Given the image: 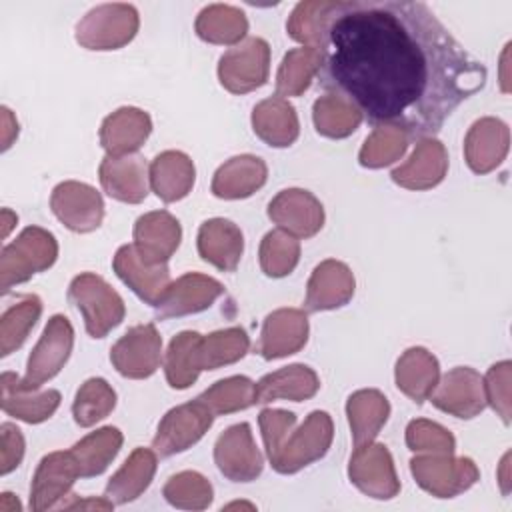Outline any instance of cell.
Masks as SVG:
<instances>
[{
	"instance_id": "obj_12",
	"label": "cell",
	"mask_w": 512,
	"mask_h": 512,
	"mask_svg": "<svg viewBox=\"0 0 512 512\" xmlns=\"http://www.w3.org/2000/svg\"><path fill=\"white\" fill-rule=\"evenodd\" d=\"M438 410L470 420L486 408L484 378L470 366L448 370L428 398Z\"/></svg>"
},
{
	"instance_id": "obj_51",
	"label": "cell",
	"mask_w": 512,
	"mask_h": 512,
	"mask_svg": "<svg viewBox=\"0 0 512 512\" xmlns=\"http://www.w3.org/2000/svg\"><path fill=\"white\" fill-rule=\"evenodd\" d=\"M0 434H2V466H0V472H2V476H6L12 470H16L20 466V462H22V456H24V436L10 422H4L0 426Z\"/></svg>"
},
{
	"instance_id": "obj_42",
	"label": "cell",
	"mask_w": 512,
	"mask_h": 512,
	"mask_svg": "<svg viewBox=\"0 0 512 512\" xmlns=\"http://www.w3.org/2000/svg\"><path fill=\"white\" fill-rule=\"evenodd\" d=\"M116 406V392L104 378H88L76 392L72 404L74 422L82 428H90L104 420Z\"/></svg>"
},
{
	"instance_id": "obj_15",
	"label": "cell",
	"mask_w": 512,
	"mask_h": 512,
	"mask_svg": "<svg viewBox=\"0 0 512 512\" xmlns=\"http://www.w3.org/2000/svg\"><path fill=\"white\" fill-rule=\"evenodd\" d=\"M268 218L294 238H310L324 226V208L312 192L286 188L270 200Z\"/></svg>"
},
{
	"instance_id": "obj_19",
	"label": "cell",
	"mask_w": 512,
	"mask_h": 512,
	"mask_svg": "<svg viewBox=\"0 0 512 512\" xmlns=\"http://www.w3.org/2000/svg\"><path fill=\"white\" fill-rule=\"evenodd\" d=\"M308 316L298 308H280L264 318L258 354L264 360H276L296 354L308 342Z\"/></svg>"
},
{
	"instance_id": "obj_25",
	"label": "cell",
	"mask_w": 512,
	"mask_h": 512,
	"mask_svg": "<svg viewBox=\"0 0 512 512\" xmlns=\"http://www.w3.org/2000/svg\"><path fill=\"white\" fill-rule=\"evenodd\" d=\"M152 120L148 112L132 106L118 108L100 126V144L108 156L134 154L150 136Z\"/></svg>"
},
{
	"instance_id": "obj_44",
	"label": "cell",
	"mask_w": 512,
	"mask_h": 512,
	"mask_svg": "<svg viewBox=\"0 0 512 512\" xmlns=\"http://www.w3.org/2000/svg\"><path fill=\"white\" fill-rule=\"evenodd\" d=\"M300 260V242L284 230L268 232L260 242V268L270 278L288 276Z\"/></svg>"
},
{
	"instance_id": "obj_49",
	"label": "cell",
	"mask_w": 512,
	"mask_h": 512,
	"mask_svg": "<svg viewBox=\"0 0 512 512\" xmlns=\"http://www.w3.org/2000/svg\"><path fill=\"white\" fill-rule=\"evenodd\" d=\"M510 374V360H502L490 366L488 374L484 376L486 404H490L498 412L504 424H510Z\"/></svg>"
},
{
	"instance_id": "obj_23",
	"label": "cell",
	"mask_w": 512,
	"mask_h": 512,
	"mask_svg": "<svg viewBox=\"0 0 512 512\" xmlns=\"http://www.w3.org/2000/svg\"><path fill=\"white\" fill-rule=\"evenodd\" d=\"M510 130L498 118L476 120L464 140V156L472 172L488 174L508 154Z\"/></svg>"
},
{
	"instance_id": "obj_14",
	"label": "cell",
	"mask_w": 512,
	"mask_h": 512,
	"mask_svg": "<svg viewBox=\"0 0 512 512\" xmlns=\"http://www.w3.org/2000/svg\"><path fill=\"white\" fill-rule=\"evenodd\" d=\"M214 462L232 482H252L260 476L264 458L254 442L250 424H234L218 436L214 444Z\"/></svg>"
},
{
	"instance_id": "obj_22",
	"label": "cell",
	"mask_w": 512,
	"mask_h": 512,
	"mask_svg": "<svg viewBox=\"0 0 512 512\" xmlns=\"http://www.w3.org/2000/svg\"><path fill=\"white\" fill-rule=\"evenodd\" d=\"M354 296V274L352 270L334 258L320 262L306 286L304 310L322 312L334 310L350 302Z\"/></svg>"
},
{
	"instance_id": "obj_6",
	"label": "cell",
	"mask_w": 512,
	"mask_h": 512,
	"mask_svg": "<svg viewBox=\"0 0 512 512\" xmlns=\"http://www.w3.org/2000/svg\"><path fill=\"white\" fill-rule=\"evenodd\" d=\"M138 12L132 4H102L76 26V42L88 50H116L138 32Z\"/></svg>"
},
{
	"instance_id": "obj_54",
	"label": "cell",
	"mask_w": 512,
	"mask_h": 512,
	"mask_svg": "<svg viewBox=\"0 0 512 512\" xmlns=\"http://www.w3.org/2000/svg\"><path fill=\"white\" fill-rule=\"evenodd\" d=\"M0 512H20V502L14 498V494L4 492L0 498Z\"/></svg>"
},
{
	"instance_id": "obj_10",
	"label": "cell",
	"mask_w": 512,
	"mask_h": 512,
	"mask_svg": "<svg viewBox=\"0 0 512 512\" xmlns=\"http://www.w3.org/2000/svg\"><path fill=\"white\" fill-rule=\"evenodd\" d=\"M348 476L360 492L376 500H390L400 492L394 460L384 444L368 442L354 446Z\"/></svg>"
},
{
	"instance_id": "obj_38",
	"label": "cell",
	"mask_w": 512,
	"mask_h": 512,
	"mask_svg": "<svg viewBox=\"0 0 512 512\" xmlns=\"http://www.w3.org/2000/svg\"><path fill=\"white\" fill-rule=\"evenodd\" d=\"M312 118L318 134L326 138H346L362 122L358 108L338 94H324L314 102Z\"/></svg>"
},
{
	"instance_id": "obj_21",
	"label": "cell",
	"mask_w": 512,
	"mask_h": 512,
	"mask_svg": "<svg viewBox=\"0 0 512 512\" xmlns=\"http://www.w3.org/2000/svg\"><path fill=\"white\" fill-rule=\"evenodd\" d=\"M224 294V286L198 272H188L174 280L164 296V300L156 306V318H180L188 314H198L212 306V302Z\"/></svg>"
},
{
	"instance_id": "obj_8",
	"label": "cell",
	"mask_w": 512,
	"mask_h": 512,
	"mask_svg": "<svg viewBox=\"0 0 512 512\" xmlns=\"http://www.w3.org/2000/svg\"><path fill=\"white\" fill-rule=\"evenodd\" d=\"M270 72V46L262 38H246L222 54L220 84L232 94H246L266 84Z\"/></svg>"
},
{
	"instance_id": "obj_4",
	"label": "cell",
	"mask_w": 512,
	"mask_h": 512,
	"mask_svg": "<svg viewBox=\"0 0 512 512\" xmlns=\"http://www.w3.org/2000/svg\"><path fill=\"white\" fill-rule=\"evenodd\" d=\"M332 436L334 426L330 414L314 410L298 430H290L278 452L270 458V464L280 474H294L320 460L328 452Z\"/></svg>"
},
{
	"instance_id": "obj_32",
	"label": "cell",
	"mask_w": 512,
	"mask_h": 512,
	"mask_svg": "<svg viewBox=\"0 0 512 512\" xmlns=\"http://www.w3.org/2000/svg\"><path fill=\"white\" fill-rule=\"evenodd\" d=\"M252 128L260 140L274 148H286L294 144L300 134L296 110L282 96L266 98L254 106Z\"/></svg>"
},
{
	"instance_id": "obj_2",
	"label": "cell",
	"mask_w": 512,
	"mask_h": 512,
	"mask_svg": "<svg viewBox=\"0 0 512 512\" xmlns=\"http://www.w3.org/2000/svg\"><path fill=\"white\" fill-rule=\"evenodd\" d=\"M58 258V242L52 232L40 226H28L20 236L2 248L0 286L10 292L12 286L30 280L34 274L48 270Z\"/></svg>"
},
{
	"instance_id": "obj_28",
	"label": "cell",
	"mask_w": 512,
	"mask_h": 512,
	"mask_svg": "<svg viewBox=\"0 0 512 512\" xmlns=\"http://www.w3.org/2000/svg\"><path fill=\"white\" fill-rule=\"evenodd\" d=\"M268 168L262 158L242 154L226 160L212 178V194L224 200H240L252 196L266 184Z\"/></svg>"
},
{
	"instance_id": "obj_53",
	"label": "cell",
	"mask_w": 512,
	"mask_h": 512,
	"mask_svg": "<svg viewBox=\"0 0 512 512\" xmlns=\"http://www.w3.org/2000/svg\"><path fill=\"white\" fill-rule=\"evenodd\" d=\"M60 508H96V510H112L114 502L104 498H88V500H76L70 504H62Z\"/></svg>"
},
{
	"instance_id": "obj_48",
	"label": "cell",
	"mask_w": 512,
	"mask_h": 512,
	"mask_svg": "<svg viewBox=\"0 0 512 512\" xmlns=\"http://www.w3.org/2000/svg\"><path fill=\"white\" fill-rule=\"evenodd\" d=\"M406 446L412 452L454 454L456 440L444 426L426 418H416L406 426Z\"/></svg>"
},
{
	"instance_id": "obj_20",
	"label": "cell",
	"mask_w": 512,
	"mask_h": 512,
	"mask_svg": "<svg viewBox=\"0 0 512 512\" xmlns=\"http://www.w3.org/2000/svg\"><path fill=\"white\" fill-rule=\"evenodd\" d=\"M80 476L78 466L70 454L66 452H50L46 454L32 478L30 486V508L34 512H42L54 508L62 498L68 496L72 484Z\"/></svg>"
},
{
	"instance_id": "obj_50",
	"label": "cell",
	"mask_w": 512,
	"mask_h": 512,
	"mask_svg": "<svg viewBox=\"0 0 512 512\" xmlns=\"http://www.w3.org/2000/svg\"><path fill=\"white\" fill-rule=\"evenodd\" d=\"M258 424H260L262 440H264L266 454L270 460L278 452V448L282 446V442L286 440L290 430L294 428L296 414L288 412V410H280V408H264L258 416Z\"/></svg>"
},
{
	"instance_id": "obj_31",
	"label": "cell",
	"mask_w": 512,
	"mask_h": 512,
	"mask_svg": "<svg viewBox=\"0 0 512 512\" xmlns=\"http://www.w3.org/2000/svg\"><path fill=\"white\" fill-rule=\"evenodd\" d=\"M396 386L416 404H422L434 392L440 380V366L432 352L422 346L408 348L396 362Z\"/></svg>"
},
{
	"instance_id": "obj_11",
	"label": "cell",
	"mask_w": 512,
	"mask_h": 512,
	"mask_svg": "<svg viewBox=\"0 0 512 512\" xmlns=\"http://www.w3.org/2000/svg\"><path fill=\"white\" fill-rule=\"evenodd\" d=\"M110 362L124 378L142 380L152 376L162 362V338L156 326L150 322L130 328L112 346Z\"/></svg>"
},
{
	"instance_id": "obj_30",
	"label": "cell",
	"mask_w": 512,
	"mask_h": 512,
	"mask_svg": "<svg viewBox=\"0 0 512 512\" xmlns=\"http://www.w3.org/2000/svg\"><path fill=\"white\" fill-rule=\"evenodd\" d=\"M194 178V162L184 152L166 150L150 162V188L166 204L188 196L194 186Z\"/></svg>"
},
{
	"instance_id": "obj_47",
	"label": "cell",
	"mask_w": 512,
	"mask_h": 512,
	"mask_svg": "<svg viewBox=\"0 0 512 512\" xmlns=\"http://www.w3.org/2000/svg\"><path fill=\"white\" fill-rule=\"evenodd\" d=\"M330 6L328 0H314V2H300L292 10L286 30L290 38L304 46L316 48L320 42V32H322V22H324V12Z\"/></svg>"
},
{
	"instance_id": "obj_33",
	"label": "cell",
	"mask_w": 512,
	"mask_h": 512,
	"mask_svg": "<svg viewBox=\"0 0 512 512\" xmlns=\"http://www.w3.org/2000/svg\"><path fill=\"white\" fill-rule=\"evenodd\" d=\"M156 474V450L136 448L116 474L106 484L104 496L114 504H128L136 500L152 482Z\"/></svg>"
},
{
	"instance_id": "obj_24",
	"label": "cell",
	"mask_w": 512,
	"mask_h": 512,
	"mask_svg": "<svg viewBox=\"0 0 512 512\" xmlns=\"http://www.w3.org/2000/svg\"><path fill=\"white\" fill-rule=\"evenodd\" d=\"M448 170V152L436 138H422L412 156L392 170V180L408 190H428L440 184Z\"/></svg>"
},
{
	"instance_id": "obj_7",
	"label": "cell",
	"mask_w": 512,
	"mask_h": 512,
	"mask_svg": "<svg viewBox=\"0 0 512 512\" xmlns=\"http://www.w3.org/2000/svg\"><path fill=\"white\" fill-rule=\"evenodd\" d=\"M74 346V328L70 320L62 314H54L40 340L32 348L26 364V374L20 378L24 388H40L44 382L52 380L68 362Z\"/></svg>"
},
{
	"instance_id": "obj_3",
	"label": "cell",
	"mask_w": 512,
	"mask_h": 512,
	"mask_svg": "<svg viewBox=\"0 0 512 512\" xmlns=\"http://www.w3.org/2000/svg\"><path fill=\"white\" fill-rule=\"evenodd\" d=\"M68 298L80 310L86 332L92 338H104L126 316L122 296L94 272L78 274L70 282Z\"/></svg>"
},
{
	"instance_id": "obj_45",
	"label": "cell",
	"mask_w": 512,
	"mask_h": 512,
	"mask_svg": "<svg viewBox=\"0 0 512 512\" xmlns=\"http://www.w3.org/2000/svg\"><path fill=\"white\" fill-rule=\"evenodd\" d=\"M168 504L182 510H204L212 502V484L194 470H184L168 478L162 490Z\"/></svg>"
},
{
	"instance_id": "obj_52",
	"label": "cell",
	"mask_w": 512,
	"mask_h": 512,
	"mask_svg": "<svg viewBox=\"0 0 512 512\" xmlns=\"http://www.w3.org/2000/svg\"><path fill=\"white\" fill-rule=\"evenodd\" d=\"M2 122H4V134H2V150H8L12 146V140L18 136V122L14 120L12 112L2 106Z\"/></svg>"
},
{
	"instance_id": "obj_18",
	"label": "cell",
	"mask_w": 512,
	"mask_h": 512,
	"mask_svg": "<svg viewBox=\"0 0 512 512\" xmlns=\"http://www.w3.org/2000/svg\"><path fill=\"white\" fill-rule=\"evenodd\" d=\"M134 248L138 256L150 264H166L182 240L180 222L166 210L142 214L134 224Z\"/></svg>"
},
{
	"instance_id": "obj_41",
	"label": "cell",
	"mask_w": 512,
	"mask_h": 512,
	"mask_svg": "<svg viewBox=\"0 0 512 512\" xmlns=\"http://www.w3.org/2000/svg\"><path fill=\"white\" fill-rule=\"evenodd\" d=\"M42 314V302L38 296L28 294L12 304L0 318V356H8L18 350L34 328Z\"/></svg>"
},
{
	"instance_id": "obj_39",
	"label": "cell",
	"mask_w": 512,
	"mask_h": 512,
	"mask_svg": "<svg viewBox=\"0 0 512 512\" xmlns=\"http://www.w3.org/2000/svg\"><path fill=\"white\" fill-rule=\"evenodd\" d=\"M198 332L184 330L170 340L164 356V374L174 390H184L198 380L200 368L196 364V346L200 342Z\"/></svg>"
},
{
	"instance_id": "obj_9",
	"label": "cell",
	"mask_w": 512,
	"mask_h": 512,
	"mask_svg": "<svg viewBox=\"0 0 512 512\" xmlns=\"http://www.w3.org/2000/svg\"><path fill=\"white\" fill-rule=\"evenodd\" d=\"M212 422L214 414L200 398L180 404L164 414L152 446L162 458L180 454L192 448L208 432Z\"/></svg>"
},
{
	"instance_id": "obj_1",
	"label": "cell",
	"mask_w": 512,
	"mask_h": 512,
	"mask_svg": "<svg viewBox=\"0 0 512 512\" xmlns=\"http://www.w3.org/2000/svg\"><path fill=\"white\" fill-rule=\"evenodd\" d=\"M316 48L318 84L406 138H432L488 78L424 2H330Z\"/></svg>"
},
{
	"instance_id": "obj_35",
	"label": "cell",
	"mask_w": 512,
	"mask_h": 512,
	"mask_svg": "<svg viewBox=\"0 0 512 512\" xmlns=\"http://www.w3.org/2000/svg\"><path fill=\"white\" fill-rule=\"evenodd\" d=\"M122 432L114 426H104L96 432H90L80 442L70 448V454L78 466L80 478L100 476L110 462L116 458L122 446Z\"/></svg>"
},
{
	"instance_id": "obj_16",
	"label": "cell",
	"mask_w": 512,
	"mask_h": 512,
	"mask_svg": "<svg viewBox=\"0 0 512 512\" xmlns=\"http://www.w3.org/2000/svg\"><path fill=\"white\" fill-rule=\"evenodd\" d=\"M112 268L116 272V276L140 298L144 300L146 304L150 306H158L172 280H170V272H168V266L166 264H160V266H150L146 264L134 244H124L116 250L114 254V260H112Z\"/></svg>"
},
{
	"instance_id": "obj_40",
	"label": "cell",
	"mask_w": 512,
	"mask_h": 512,
	"mask_svg": "<svg viewBox=\"0 0 512 512\" xmlns=\"http://www.w3.org/2000/svg\"><path fill=\"white\" fill-rule=\"evenodd\" d=\"M320 68V52L312 46L292 48L276 74V96H300L308 86L310 80L318 74Z\"/></svg>"
},
{
	"instance_id": "obj_26",
	"label": "cell",
	"mask_w": 512,
	"mask_h": 512,
	"mask_svg": "<svg viewBox=\"0 0 512 512\" xmlns=\"http://www.w3.org/2000/svg\"><path fill=\"white\" fill-rule=\"evenodd\" d=\"M2 384V410L22 422L40 424L48 420L60 406L58 390H32L20 384V378L14 372H4L0 378Z\"/></svg>"
},
{
	"instance_id": "obj_29",
	"label": "cell",
	"mask_w": 512,
	"mask_h": 512,
	"mask_svg": "<svg viewBox=\"0 0 512 512\" xmlns=\"http://www.w3.org/2000/svg\"><path fill=\"white\" fill-rule=\"evenodd\" d=\"M320 388L318 374L304 364H290L276 372L262 376L256 382V404H268L274 400L302 402L312 398Z\"/></svg>"
},
{
	"instance_id": "obj_34",
	"label": "cell",
	"mask_w": 512,
	"mask_h": 512,
	"mask_svg": "<svg viewBox=\"0 0 512 512\" xmlns=\"http://www.w3.org/2000/svg\"><path fill=\"white\" fill-rule=\"evenodd\" d=\"M346 414L354 446L374 442L390 416V404L380 390L366 388L354 392L346 402Z\"/></svg>"
},
{
	"instance_id": "obj_55",
	"label": "cell",
	"mask_w": 512,
	"mask_h": 512,
	"mask_svg": "<svg viewBox=\"0 0 512 512\" xmlns=\"http://www.w3.org/2000/svg\"><path fill=\"white\" fill-rule=\"evenodd\" d=\"M18 222V216L12 212V210H8V208H4L2 210V236L6 238L8 236V232L12 230V226Z\"/></svg>"
},
{
	"instance_id": "obj_36",
	"label": "cell",
	"mask_w": 512,
	"mask_h": 512,
	"mask_svg": "<svg viewBox=\"0 0 512 512\" xmlns=\"http://www.w3.org/2000/svg\"><path fill=\"white\" fill-rule=\"evenodd\" d=\"M250 348L248 334L234 326L226 330H216L208 336H200L196 346V364L202 370H216L238 362L246 356Z\"/></svg>"
},
{
	"instance_id": "obj_46",
	"label": "cell",
	"mask_w": 512,
	"mask_h": 512,
	"mask_svg": "<svg viewBox=\"0 0 512 512\" xmlns=\"http://www.w3.org/2000/svg\"><path fill=\"white\" fill-rule=\"evenodd\" d=\"M408 138L404 132L390 126H376L364 140L358 160L364 168H384L400 160L406 152Z\"/></svg>"
},
{
	"instance_id": "obj_37",
	"label": "cell",
	"mask_w": 512,
	"mask_h": 512,
	"mask_svg": "<svg viewBox=\"0 0 512 512\" xmlns=\"http://www.w3.org/2000/svg\"><path fill=\"white\" fill-rule=\"evenodd\" d=\"M196 34L210 44H236L248 32L244 12L228 4L206 6L196 18Z\"/></svg>"
},
{
	"instance_id": "obj_17",
	"label": "cell",
	"mask_w": 512,
	"mask_h": 512,
	"mask_svg": "<svg viewBox=\"0 0 512 512\" xmlns=\"http://www.w3.org/2000/svg\"><path fill=\"white\" fill-rule=\"evenodd\" d=\"M104 192L120 202L138 204L148 196L150 166L138 154L104 156L98 168Z\"/></svg>"
},
{
	"instance_id": "obj_5",
	"label": "cell",
	"mask_w": 512,
	"mask_h": 512,
	"mask_svg": "<svg viewBox=\"0 0 512 512\" xmlns=\"http://www.w3.org/2000/svg\"><path fill=\"white\" fill-rule=\"evenodd\" d=\"M412 476L416 484L436 498H454L472 488L480 470L474 460L454 454H422L410 460Z\"/></svg>"
},
{
	"instance_id": "obj_43",
	"label": "cell",
	"mask_w": 512,
	"mask_h": 512,
	"mask_svg": "<svg viewBox=\"0 0 512 512\" xmlns=\"http://www.w3.org/2000/svg\"><path fill=\"white\" fill-rule=\"evenodd\" d=\"M214 416L246 410L256 404V384L246 376L218 380L198 396Z\"/></svg>"
},
{
	"instance_id": "obj_13",
	"label": "cell",
	"mask_w": 512,
	"mask_h": 512,
	"mask_svg": "<svg viewBox=\"0 0 512 512\" xmlns=\"http://www.w3.org/2000/svg\"><path fill=\"white\" fill-rule=\"evenodd\" d=\"M50 208L54 216L72 232H92L104 220V202L96 188L66 180L60 182L50 196Z\"/></svg>"
},
{
	"instance_id": "obj_27",
	"label": "cell",
	"mask_w": 512,
	"mask_h": 512,
	"mask_svg": "<svg viewBox=\"0 0 512 512\" xmlns=\"http://www.w3.org/2000/svg\"><path fill=\"white\" fill-rule=\"evenodd\" d=\"M196 244L200 258L222 272H234L244 252V236L240 228L226 218H210L202 222Z\"/></svg>"
}]
</instances>
